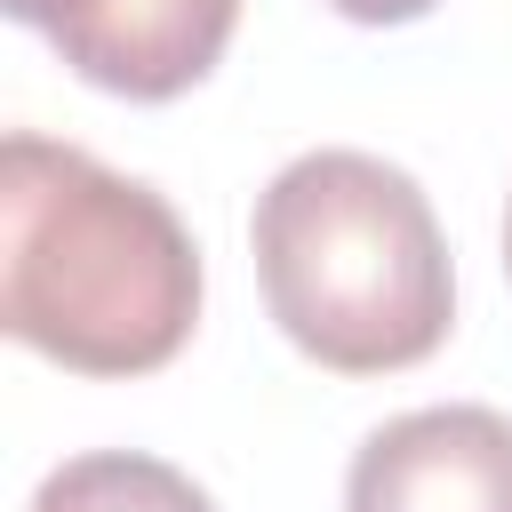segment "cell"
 <instances>
[{
  "instance_id": "cell-6",
  "label": "cell",
  "mask_w": 512,
  "mask_h": 512,
  "mask_svg": "<svg viewBox=\"0 0 512 512\" xmlns=\"http://www.w3.org/2000/svg\"><path fill=\"white\" fill-rule=\"evenodd\" d=\"M336 16H352V24H416V16H432L440 0H328Z\"/></svg>"
},
{
  "instance_id": "cell-5",
  "label": "cell",
  "mask_w": 512,
  "mask_h": 512,
  "mask_svg": "<svg viewBox=\"0 0 512 512\" xmlns=\"http://www.w3.org/2000/svg\"><path fill=\"white\" fill-rule=\"evenodd\" d=\"M32 512H216V504L144 448H96V456L56 464L32 488Z\"/></svg>"
},
{
  "instance_id": "cell-3",
  "label": "cell",
  "mask_w": 512,
  "mask_h": 512,
  "mask_svg": "<svg viewBox=\"0 0 512 512\" xmlns=\"http://www.w3.org/2000/svg\"><path fill=\"white\" fill-rule=\"evenodd\" d=\"M16 24H40L56 56L128 104H168L200 88L240 24V0H0Z\"/></svg>"
},
{
  "instance_id": "cell-1",
  "label": "cell",
  "mask_w": 512,
  "mask_h": 512,
  "mask_svg": "<svg viewBox=\"0 0 512 512\" xmlns=\"http://www.w3.org/2000/svg\"><path fill=\"white\" fill-rule=\"evenodd\" d=\"M0 320L72 376H152L200 320V248L152 184L16 128L0 144Z\"/></svg>"
},
{
  "instance_id": "cell-2",
  "label": "cell",
  "mask_w": 512,
  "mask_h": 512,
  "mask_svg": "<svg viewBox=\"0 0 512 512\" xmlns=\"http://www.w3.org/2000/svg\"><path fill=\"white\" fill-rule=\"evenodd\" d=\"M256 280L280 336L336 376H392L440 352L456 272L408 168L320 144L256 192Z\"/></svg>"
},
{
  "instance_id": "cell-7",
  "label": "cell",
  "mask_w": 512,
  "mask_h": 512,
  "mask_svg": "<svg viewBox=\"0 0 512 512\" xmlns=\"http://www.w3.org/2000/svg\"><path fill=\"white\" fill-rule=\"evenodd\" d=\"M504 264H512V216H504Z\"/></svg>"
},
{
  "instance_id": "cell-4",
  "label": "cell",
  "mask_w": 512,
  "mask_h": 512,
  "mask_svg": "<svg viewBox=\"0 0 512 512\" xmlns=\"http://www.w3.org/2000/svg\"><path fill=\"white\" fill-rule=\"evenodd\" d=\"M344 512H512V416L448 400L376 424L344 472Z\"/></svg>"
}]
</instances>
